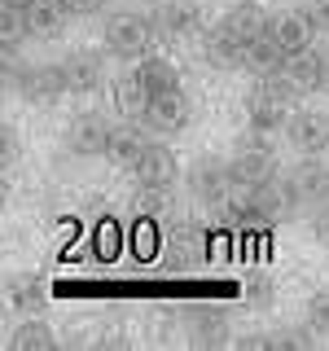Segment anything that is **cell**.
Listing matches in <instances>:
<instances>
[{"mask_svg": "<svg viewBox=\"0 0 329 351\" xmlns=\"http://www.w3.org/2000/svg\"><path fill=\"white\" fill-rule=\"evenodd\" d=\"M307 233L321 250H329V202H321L316 211H307Z\"/></svg>", "mask_w": 329, "mask_h": 351, "instance_id": "cell-28", "label": "cell"}, {"mask_svg": "<svg viewBox=\"0 0 329 351\" xmlns=\"http://www.w3.org/2000/svg\"><path fill=\"white\" fill-rule=\"evenodd\" d=\"M145 14L154 22V31H158V40H167V44L202 40V31L211 27V22H206L202 0H154Z\"/></svg>", "mask_w": 329, "mask_h": 351, "instance_id": "cell-3", "label": "cell"}, {"mask_svg": "<svg viewBox=\"0 0 329 351\" xmlns=\"http://www.w3.org/2000/svg\"><path fill=\"white\" fill-rule=\"evenodd\" d=\"M272 299H277V281H272L268 272H255V277L246 281V303H250V307H259V312H268Z\"/></svg>", "mask_w": 329, "mask_h": 351, "instance_id": "cell-26", "label": "cell"}, {"mask_svg": "<svg viewBox=\"0 0 329 351\" xmlns=\"http://www.w3.org/2000/svg\"><path fill=\"white\" fill-rule=\"evenodd\" d=\"M303 321L316 329V338H329V290H312V294H307Z\"/></svg>", "mask_w": 329, "mask_h": 351, "instance_id": "cell-25", "label": "cell"}, {"mask_svg": "<svg viewBox=\"0 0 329 351\" xmlns=\"http://www.w3.org/2000/svg\"><path fill=\"white\" fill-rule=\"evenodd\" d=\"M299 5H303V14L312 18L316 36H329V0H299Z\"/></svg>", "mask_w": 329, "mask_h": 351, "instance_id": "cell-30", "label": "cell"}, {"mask_svg": "<svg viewBox=\"0 0 329 351\" xmlns=\"http://www.w3.org/2000/svg\"><path fill=\"white\" fill-rule=\"evenodd\" d=\"M71 9L62 0H27V31L31 40H58L66 27H71Z\"/></svg>", "mask_w": 329, "mask_h": 351, "instance_id": "cell-16", "label": "cell"}, {"mask_svg": "<svg viewBox=\"0 0 329 351\" xmlns=\"http://www.w3.org/2000/svg\"><path fill=\"white\" fill-rule=\"evenodd\" d=\"M141 123H145V128H149V136H158V141L180 136V132H189V123H193V97L184 93V88L154 97L149 110L141 114Z\"/></svg>", "mask_w": 329, "mask_h": 351, "instance_id": "cell-10", "label": "cell"}, {"mask_svg": "<svg viewBox=\"0 0 329 351\" xmlns=\"http://www.w3.org/2000/svg\"><path fill=\"white\" fill-rule=\"evenodd\" d=\"M312 343H316V329L307 321H285V325L268 329V347H277V351H303Z\"/></svg>", "mask_w": 329, "mask_h": 351, "instance_id": "cell-24", "label": "cell"}, {"mask_svg": "<svg viewBox=\"0 0 329 351\" xmlns=\"http://www.w3.org/2000/svg\"><path fill=\"white\" fill-rule=\"evenodd\" d=\"M197 49H202V62L211 66V71H241V53H246V36H241V31H233L224 18H215L211 27L202 31Z\"/></svg>", "mask_w": 329, "mask_h": 351, "instance_id": "cell-12", "label": "cell"}, {"mask_svg": "<svg viewBox=\"0 0 329 351\" xmlns=\"http://www.w3.org/2000/svg\"><path fill=\"white\" fill-rule=\"evenodd\" d=\"M149 141L154 136H149V128L141 123V119H123V114H119L114 128H110V141H106V162H110V167L132 171V162L145 154Z\"/></svg>", "mask_w": 329, "mask_h": 351, "instance_id": "cell-14", "label": "cell"}, {"mask_svg": "<svg viewBox=\"0 0 329 351\" xmlns=\"http://www.w3.org/2000/svg\"><path fill=\"white\" fill-rule=\"evenodd\" d=\"M110 53L106 49H71L62 58L66 75V93L71 97H97L101 88H110Z\"/></svg>", "mask_w": 329, "mask_h": 351, "instance_id": "cell-7", "label": "cell"}, {"mask_svg": "<svg viewBox=\"0 0 329 351\" xmlns=\"http://www.w3.org/2000/svg\"><path fill=\"white\" fill-rule=\"evenodd\" d=\"M132 71L141 75V84H145V93H149V101H154V97H162V93H175V88H184V84H180V71H175V62L162 58V53H145L141 62H132Z\"/></svg>", "mask_w": 329, "mask_h": 351, "instance_id": "cell-17", "label": "cell"}, {"mask_svg": "<svg viewBox=\"0 0 329 351\" xmlns=\"http://www.w3.org/2000/svg\"><path fill=\"white\" fill-rule=\"evenodd\" d=\"M5 88L9 97L27 106H58L66 93V75H62V62H5Z\"/></svg>", "mask_w": 329, "mask_h": 351, "instance_id": "cell-2", "label": "cell"}, {"mask_svg": "<svg viewBox=\"0 0 329 351\" xmlns=\"http://www.w3.org/2000/svg\"><path fill=\"white\" fill-rule=\"evenodd\" d=\"M189 334H193V343H202V347H224V343H233L228 312H224V307H211V303H193V307H189Z\"/></svg>", "mask_w": 329, "mask_h": 351, "instance_id": "cell-15", "label": "cell"}, {"mask_svg": "<svg viewBox=\"0 0 329 351\" xmlns=\"http://www.w3.org/2000/svg\"><path fill=\"white\" fill-rule=\"evenodd\" d=\"M285 145L307 158H325L329 154V110L294 106L290 123H285Z\"/></svg>", "mask_w": 329, "mask_h": 351, "instance_id": "cell-9", "label": "cell"}, {"mask_svg": "<svg viewBox=\"0 0 329 351\" xmlns=\"http://www.w3.org/2000/svg\"><path fill=\"white\" fill-rule=\"evenodd\" d=\"M22 162V136L14 123L0 128V167H5V176H14V167Z\"/></svg>", "mask_w": 329, "mask_h": 351, "instance_id": "cell-27", "label": "cell"}, {"mask_svg": "<svg viewBox=\"0 0 329 351\" xmlns=\"http://www.w3.org/2000/svg\"><path fill=\"white\" fill-rule=\"evenodd\" d=\"M321 97H329V49H325V62H321V88H316Z\"/></svg>", "mask_w": 329, "mask_h": 351, "instance_id": "cell-32", "label": "cell"}, {"mask_svg": "<svg viewBox=\"0 0 329 351\" xmlns=\"http://www.w3.org/2000/svg\"><path fill=\"white\" fill-rule=\"evenodd\" d=\"M110 101H114V110L123 119H141L149 110V93H145V84H141V75L136 71H123V75H114L110 80Z\"/></svg>", "mask_w": 329, "mask_h": 351, "instance_id": "cell-19", "label": "cell"}, {"mask_svg": "<svg viewBox=\"0 0 329 351\" xmlns=\"http://www.w3.org/2000/svg\"><path fill=\"white\" fill-rule=\"evenodd\" d=\"M285 189L294 197V211H316L321 202H329V162L325 158H307L299 154V162L281 167Z\"/></svg>", "mask_w": 329, "mask_h": 351, "instance_id": "cell-6", "label": "cell"}, {"mask_svg": "<svg viewBox=\"0 0 329 351\" xmlns=\"http://www.w3.org/2000/svg\"><path fill=\"white\" fill-rule=\"evenodd\" d=\"M62 5L71 9V18H75V22H88V18H106V14H110V9H106L110 0H62Z\"/></svg>", "mask_w": 329, "mask_h": 351, "instance_id": "cell-29", "label": "cell"}, {"mask_svg": "<svg viewBox=\"0 0 329 351\" xmlns=\"http://www.w3.org/2000/svg\"><path fill=\"white\" fill-rule=\"evenodd\" d=\"M285 66V53L277 49V40L268 36V31H259V36L246 40V53H241V71L250 75V80H259V75H272Z\"/></svg>", "mask_w": 329, "mask_h": 351, "instance_id": "cell-18", "label": "cell"}, {"mask_svg": "<svg viewBox=\"0 0 329 351\" xmlns=\"http://www.w3.org/2000/svg\"><path fill=\"white\" fill-rule=\"evenodd\" d=\"M268 31L272 40H277V49L290 58V53H303L307 44H316L321 36H316V27H312V18L303 14V5H290V9H272L268 14Z\"/></svg>", "mask_w": 329, "mask_h": 351, "instance_id": "cell-13", "label": "cell"}, {"mask_svg": "<svg viewBox=\"0 0 329 351\" xmlns=\"http://www.w3.org/2000/svg\"><path fill=\"white\" fill-rule=\"evenodd\" d=\"M9 343H14L18 351H49V347H58V334H53V325L40 321V312H36V316H22V321L14 325Z\"/></svg>", "mask_w": 329, "mask_h": 351, "instance_id": "cell-22", "label": "cell"}, {"mask_svg": "<svg viewBox=\"0 0 329 351\" xmlns=\"http://www.w3.org/2000/svg\"><path fill=\"white\" fill-rule=\"evenodd\" d=\"M132 180H136V189L141 193H171L175 189V180H184V171H180V162H175V154L162 145L158 136L145 145V154H141L136 162H132Z\"/></svg>", "mask_w": 329, "mask_h": 351, "instance_id": "cell-8", "label": "cell"}, {"mask_svg": "<svg viewBox=\"0 0 329 351\" xmlns=\"http://www.w3.org/2000/svg\"><path fill=\"white\" fill-rule=\"evenodd\" d=\"M237 347H268V329H255V334H241V338H233Z\"/></svg>", "mask_w": 329, "mask_h": 351, "instance_id": "cell-31", "label": "cell"}, {"mask_svg": "<svg viewBox=\"0 0 329 351\" xmlns=\"http://www.w3.org/2000/svg\"><path fill=\"white\" fill-rule=\"evenodd\" d=\"M224 22L250 40V36H259V31L268 27V9H263L259 0H233V5L224 9Z\"/></svg>", "mask_w": 329, "mask_h": 351, "instance_id": "cell-23", "label": "cell"}, {"mask_svg": "<svg viewBox=\"0 0 329 351\" xmlns=\"http://www.w3.org/2000/svg\"><path fill=\"white\" fill-rule=\"evenodd\" d=\"M228 167H233V184H263V180H272V176H281L272 141L263 136V132H250V128H246V136L237 141Z\"/></svg>", "mask_w": 329, "mask_h": 351, "instance_id": "cell-5", "label": "cell"}, {"mask_svg": "<svg viewBox=\"0 0 329 351\" xmlns=\"http://www.w3.org/2000/svg\"><path fill=\"white\" fill-rule=\"evenodd\" d=\"M14 5H27V0H14Z\"/></svg>", "mask_w": 329, "mask_h": 351, "instance_id": "cell-33", "label": "cell"}, {"mask_svg": "<svg viewBox=\"0 0 329 351\" xmlns=\"http://www.w3.org/2000/svg\"><path fill=\"white\" fill-rule=\"evenodd\" d=\"M110 119H101L97 110H84V114H75L71 123L62 132V149L71 154V158H106V141H110Z\"/></svg>", "mask_w": 329, "mask_h": 351, "instance_id": "cell-11", "label": "cell"}, {"mask_svg": "<svg viewBox=\"0 0 329 351\" xmlns=\"http://www.w3.org/2000/svg\"><path fill=\"white\" fill-rule=\"evenodd\" d=\"M321 62H325V49H321V44H307L303 53H290V58H285V75L303 88V97L321 88Z\"/></svg>", "mask_w": 329, "mask_h": 351, "instance_id": "cell-21", "label": "cell"}, {"mask_svg": "<svg viewBox=\"0 0 329 351\" xmlns=\"http://www.w3.org/2000/svg\"><path fill=\"white\" fill-rule=\"evenodd\" d=\"M184 189L197 206H228V197H233V167H228L219 154H202V158L189 162V171H184Z\"/></svg>", "mask_w": 329, "mask_h": 351, "instance_id": "cell-4", "label": "cell"}, {"mask_svg": "<svg viewBox=\"0 0 329 351\" xmlns=\"http://www.w3.org/2000/svg\"><path fill=\"white\" fill-rule=\"evenodd\" d=\"M44 303H49V290H44L40 277H31V272L9 277V307L18 316H36V312H44Z\"/></svg>", "mask_w": 329, "mask_h": 351, "instance_id": "cell-20", "label": "cell"}, {"mask_svg": "<svg viewBox=\"0 0 329 351\" xmlns=\"http://www.w3.org/2000/svg\"><path fill=\"white\" fill-rule=\"evenodd\" d=\"M154 22L145 9H110L101 18V49L114 62H141L145 53H154Z\"/></svg>", "mask_w": 329, "mask_h": 351, "instance_id": "cell-1", "label": "cell"}]
</instances>
